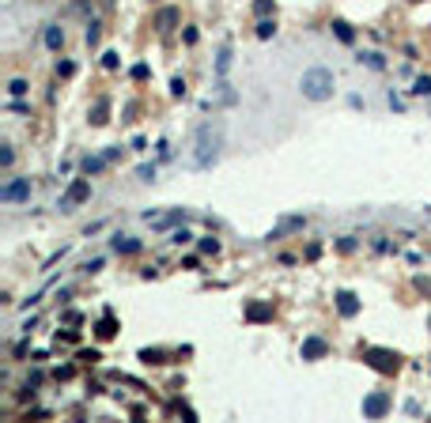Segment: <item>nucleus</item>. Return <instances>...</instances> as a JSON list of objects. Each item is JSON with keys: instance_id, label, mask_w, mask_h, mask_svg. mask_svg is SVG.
I'll return each mask as SVG.
<instances>
[{"instance_id": "nucleus-1", "label": "nucleus", "mask_w": 431, "mask_h": 423, "mask_svg": "<svg viewBox=\"0 0 431 423\" xmlns=\"http://www.w3.org/2000/svg\"><path fill=\"white\" fill-rule=\"evenodd\" d=\"M299 91H302V98H310V102H326L329 94H333V72H329V68H310V72H302Z\"/></svg>"}, {"instance_id": "nucleus-2", "label": "nucleus", "mask_w": 431, "mask_h": 423, "mask_svg": "<svg viewBox=\"0 0 431 423\" xmlns=\"http://www.w3.org/2000/svg\"><path fill=\"white\" fill-rule=\"evenodd\" d=\"M216 155H220V128H212V125H200L197 128V166L200 170H208L216 162Z\"/></svg>"}, {"instance_id": "nucleus-3", "label": "nucleus", "mask_w": 431, "mask_h": 423, "mask_svg": "<svg viewBox=\"0 0 431 423\" xmlns=\"http://www.w3.org/2000/svg\"><path fill=\"white\" fill-rule=\"evenodd\" d=\"M87 196H91V186H87V182H76V186H72L68 193L60 196V212H72L80 200H87Z\"/></svg>"}, {"instance_id": "nucleus-4", "label": "nucleus", "mask_w": 431, "mask_h": 423, "mask_svg": "<svg viewBox=\"0 0 431 423\" xmlns=\"http://www.w3.org/2000/svg\"><path fill=\"white\" fill-rule=\"evenodd\" d=\"M0 196H4V200H26V196H30V182L26 178H19V182H12V186H4L0 189Z\"/></svg>"}, {"instance_id": "nucleus-5", "label": "nucleus", "mask_w": 431, "mask_h": 423, "mask_svg": "<svg viewBox=\"0 0 431 423\" xmlns=\"http://www.w3.org/2000/svg\"><path fill=\"white\" fill-rule=\"evenodd\" d=\"M46 42H50V50H57V46L64 42V34H60L57 26H50V30H46Z\"/></svg>"}, {"instance_id": "nucleus-6", "label": "nucleus", "mask_w": 431, "mask_h": 423, "mask_svg": "<svg viewBox=\"0 0 431 423\" xmlns=\"http://www.w3.org/2000/svg\"><path fill=\"white\" fill-rule=\"evenodd\" d=\"M227 68H231V46L220 50V76H227Z\"/></svg>"}, {"instance_id": "nucleus-7", "label": "nucleus", "mask_w": 431, "mask_h": 423, "mask_svg": "<svg viewBox=\"0 0 431 423\" xmlns=\"http://www.w3.org/2000/svg\"><path fill=\"white\" fill-rule=\"evenodd\" d=\"M382 408H386V397H371V400H367V416H378Z\"/></svg>"}, {"instance_id": "nucleus-8", "label": "nucleus", "mask_w": 431, "mask_h": 423, "mask_svg": "<svg viewBox=\"0 0 431 423\" xmlns=\"http://www.w3.org/2000/svg\"><path fill=\"white\" fill-rule=\"evenodd\" d=\"M340 310H344V314H352V310H356V302H352V295H340Z\"/></svg>"}, {"instance_id": "nucleus-9", "label": "nucleus", "mask_w": 431, "mask_h": 423, "mask_svg": "<svg viewBox=\"0 0 431 423\" xmlns=\"http://www.w3.org/2000/svg\"><path fill=\"white\" fill-rule=\"evenodd\" d=\"M258 34H261V38H268V34H272V23H268V19H265V23H258Z\"/></svg>"}]
</instances>
